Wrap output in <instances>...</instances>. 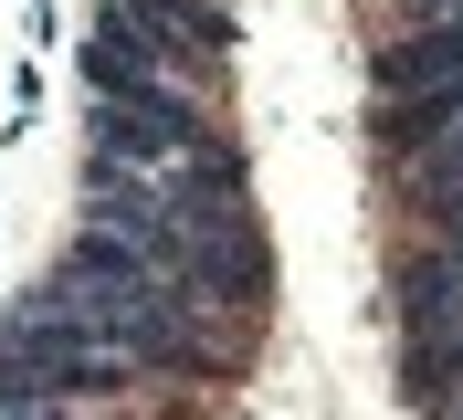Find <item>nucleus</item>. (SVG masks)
<instances>
[{
  "instance_id": "1",
  "label": "nucleus",
  "mask_w": 463,
  "mask_h": 420,
  "mask_svg": "<svg viewBox=\"0 0 463 420\" xmlns=\"http://www.w3.org/2000/svg\"><path fill=\"white\" fill-rule=\"evenodd\" d=\"M85 42H106L116 63L158 74L190 106L232 95V0H95Z\"/></svg>"
},
{
  "instance_id": "2",
  "label": "nucleus",
  "mask_w": 463,
  "mask_h": 420,
  "mask_svg": "<svg viewBox=\"0 0 463 420\" xmlns=\"http://www.w3.org/2000/svg\"><path fill=\"white\" fill-rule=\"evenodd\" d=\"M201 147H222V106H95L85 95V158H106V168L169 179V168L201 158Z\"/></svg>"
},
{
  "instance_id": "3",
  "label": "nucleus",
  "mask_w": 463,
  "mask_h": 420,
  "mask_svg": "<svg viewBox=\"0 0 463 420\" xmlns=\"http://www.w3.org/2000/svg\"><path fill=\"white\" fill-rule=\"evenodd\" d=\"M411 84H463V11L390 22L369 42V95H411Z\"/></svg>"
}]
</instances>
